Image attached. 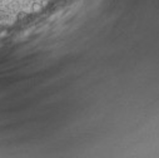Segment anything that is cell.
I'll use <instances>...</instances> for the list:
<instances>
[{
    "label": "cell",
    "instance_id": "1",
    "mask_svg": "<svg viewBox=\"0 0 159 158\" xmlns=\"http://www.w3.org/2000/svg\"><path fill=\"white\" fill-rule=\"evenodd\" d=\"M41 9H43V6H41L40 3H34V4H33V6H31L33 13H39V11H41Z\"/></svg>",
    "mask_w": 159,
    "mask_h": 158
},
{
    "label": "cell",
    "instance_id": "2",
    "mask_svg": "<svg viewBox=\"0 0 159 158\" xmlns=\"http://www.w3.org/2000/svg\"><path fill=\"white\" fill-rule=\"evenodd\" d=\"M0 2H3V0H0Z\"/></svg>",
    "mask_w": 159,
    "mask_h": 158
}]
</instances>
